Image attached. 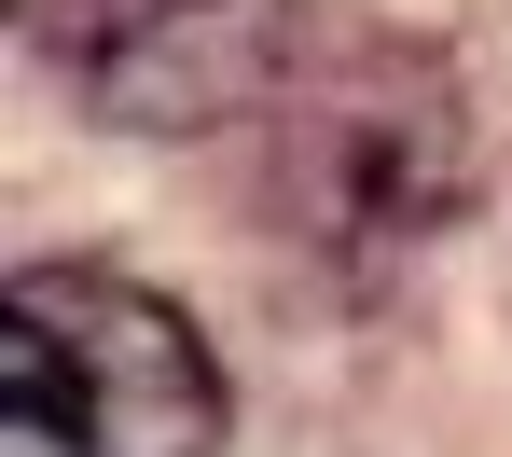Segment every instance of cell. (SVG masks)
Segmentation results:
<instances>
[{"label":"cell","mask_w":512,"mask_h":457,"mask_svg":"<svg viewBox=\"0 0 512 457\" xmlns=\"http://www.w3.org/2000/svg\"><path fill=\"white\" fill-rule=\"evenodd\" d=\"M0 457H222V361L167 291L111 264H14Z\"/></svg>","instance_id":"cell-1"},{"label":"cell","mask_w":512,"mask_h":457,"mask_svg":"<svg viewBox=\"0 0 512 457\" xmlns=\"http://www.w3.org/2000/svg\"><path fill=\"white\" fill-rule=\"evenodd\" d=\"M28 42L84 125L194 139V125H236L277 84L291 0H28Z\"/></svg>","instance_id":"cell-2"}]
</instances>
